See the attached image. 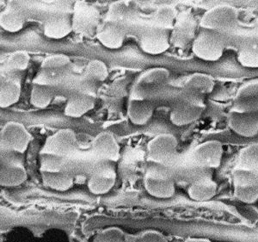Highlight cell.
<instances>
[{
    "mask_svg": "<svg viewBox=\"0 0 258 242\" xmlns=\"http://www.w3.org/2000/svg\"><path fill=\"white\" fill-rule=\"evenodd\" d=\"M77 138L74 131L70 129H62L47 137L42 153L67 156L76 148Z\"/></svg>",
    "mask_w": 258,
    "mask_h": 242,
    "instance_id": "9c48e42d",
    "label": "cell"
},
{
    "mask_svg": "<svg viewBox=\"0 0 258 242\" xmlns=\"http://www.w3.org/2000/svg\"><path fill=\"white\" fill-rule=\"evenodd\" d=\"M228 126L233 133L243 138L258 135V114L247 111H233L228 116Z\"/></svg>",
    "mask_w": 258,
    "mask_h": 242,
    "instance_id": "8fae6325",
    "label": "cell"
},
{
    "mask_svg": "<svg viewBox=\"0 0 258 242\" xmlns=\"http://www.w3.org/2000/svg\"><path fill=\"white\" fill-rule=\"evenodd\" d=\"M238 168L245 171L258 170V142H253L242 148L238 154Z\"/></svg>",
    "mask_w": 258,
    "mask_h": 242,
    "instance_id": "484cf974",
    "label": "cell"
},
{
    "mask_svg": "<svg viewBox=\"0 0 258 242\" xmlns=\"http://www.w3.org/2000/svg\"><path fill=\"white\" fill-rule=\"evenodd\" d=\"M170 45V33L158 27L150 29L141 36V47L149 54L164 53L169 49Z\"/></svg>",
    "mask_w": 258,
    "mask_h": 242,
    "instance_id": "7c38bea8",
    "label": "cell"
},
{
    "mask_svg": "<svg viewBox=\"0 0 258 242\" xmlns=\"http://www.w3.org/2000/svg\"><path fill=\"white\" fill-rule=\"evenodd\" d=\"M218 186L209 177L200 178L191 184L188 189L189 198L197 202H208L217 195Z\"/></svg>",
    "mask_w": 258,
    "mask_h": 242,
    "instance_id": "ac0fdd59",
    "label": "cell"
},
{
    "mask_svg": "<svg viewBox=\"0 0 258 242\" xmlns=\"http://www.w3.org/2000/svg\"><path fill=\"white\" fill-rule=\"evenodd\" d=\"M224 147L219 140H209L198 145L192 154L194 164L201 168H218L222 162Z\"/></svg>",
    "mask_w": 258,
    "mask_h": 242,
    "instance_id": "8992f818",
    "label": "cell"
},
{
    "mask_svg": "<svg viewBox=\"0 0 258 242\" xmlns=\"http://www.w3.org/2000/svg\"><path fill=\"white\" fill-rule=\"evenodd\" d=\"M73 30V15L68 13L54 14L45 22V36L49 38H64Z\"/></svg>",
    "mask_w": 258,
    "mask_h": 242,
    "instance_id": "9a60e30c",
    "label": "cell"
},
{
    "mask_svg": "<svg viewBox=\"0 0 258 242\" xmlns=\"http://www.w3.org/2000/svg\"><path fill=\"white\" fill-rule=\"evenodd\" d=\"M178 142L171 134H160L147 145L148 158L156 163H165L173 159L177 150Z\"/></svg>",
    "mask_w": 258,
    "mask_h": 242,
    "instance_id": "52a82bcc",
    "label": "cell"
},
{
    "mask_svg": "<svg viewBox=\"0 0 258 242\" xmlns=\"http://www.w3.org/2000/svg\"><path fill=\"white\" fill-rule=\"evenodd\" d=\"M204 110L203 96L184 91L171 109L170 120L177 127L188 126L198 121Z\"/></svg>",
    "mask_w": 258,
    "mask_h": 242,
    "instance_id": "7a4b0ae2",
    "label": "cell"
},
{
    "mask_svg": "<svg viewBox=\"0 0 258 242\" xmlns=\"http://www.w3.org/2000/svg\"><path fill=\"white\" fill-rule=\"evenodd\" d=\"M92 150L101 160L115 161L120 155V147L114 136L109 132H102L95 137Z\"/></svg>",
    "mask_w": 258,
    "mask_h": 242,
    "instance_id": "5bb4252c",
    "label": "cell"
},
{
    "mask_svg": "<svg viewBox=\"0 0 258 242\" xmlns=\"http://www.w3.org/2000/svg\"><path fill=\"white\" fill-rule=\"evenodd\" d=\"M32 141L31 134L23 124L10 122L1 130V144L11 152L23 154Z\"/></svg>",
    "mask_w": 258,
    "mask_h": 242,
    "instance_id": "5b68a950",
    "label": "cell"
},
{
    "mask_svg": "<svg viewBox=\"0 0 258 242\" xmlns=\"http://www.w3.org/2000/svg\"><path fill=\"white\" fill-rule=\"evenodd\" d=\"M85 74L89 79L102 82L109 76V70L104 62L100 59H92L86 67Z\"/></svg>",
    "mask_w": 258,
    "mask_h": 242,
    "instance_id": "4dcf8cb0",
    "label": "cell"
},
{
    "mask_svg": "<svg viewBox=\"0 0 258 242\" xmlns=\"http://www.w3.org/2000/svg\"><path fill=\"white\" fill-rule=\"evenodd\" d=\"M64 164V157L55 154L41 153L40 157V168L41 171H61Z\"/></svg>",
    "mask_w": 258,
    "mask_h": 242,
    "instance_id": "1f68e13d",
    "label": "cell"
},
{
    "mask_svg": "<svg viewBox=\"0 0 258 242\" xmlns=\"http://www.w3.org/2000/svg\"><path fill=\"white\" fill-rule=\"evenodd\" d=\"M95 99L92 96L78 93L68 99L64 108V114L68 116L78 118L88 113L94 108Z\"/></svg>",
    "mask_w": 258,
    "mask_h": 242,
    "instance_id": "d6986e66",
    "label": "cell"
},
{
    "mask_svg": "<svg viewBox=\"0 0 258 242\" xmlns=\"http://www.w3.org/2000/svg\"><path fill=\"white\" fill-rule=\"evenodd\" d=\"M100 42L109 49H117L123 44L125 30L121 24L108 21L97 35Z\"/></svg>",
    "mask_w": 258,
    "mask_h": 242,
    "instance_id": "2e32d148",
    "label": "cell"
},
{
    "mask_svg": "<svg viewBox=\"0 0 258 242\" xmlns=\"http://www.w3.org/2000/svg\"><path fill=\"white\" fill-rule=\"evenodd\" d=\"M145 187L149 195L159 199L172 198L176 192V186L172 178L164 173L153 172L147 175Z\"/></svg>",
    "mask_w": 258,
    "mask_h": 242,
    "instance_id": "4fadbf2b",
    "label": "cell"
},
{
    "mask_svg": "<svg viewBox=\"0 0 258 242\" xmlns=\"http://www.w3.org/2000/svg\"><path fill=\"white\" fill-rule=\"evenodd\" d=\"M255 31H256V32H257V35H258V17H257V18H256V20H255Z\"/></svg>",
    "mask_w": 258,
    "mask_h": 242,
    "instance_id": "f35d334b",
    "label": "cell"
},
{
    "mask_svg": "<svg viewBox=\"0 0 258 242\" xmlns=\"http://www.w3.org/2000/svg\"><path fill=\"white\" fill-rule=\"evenodd\" d=\"M123 237L122 231L116 227H110L103 231L99 236L102 241H120Z\"/></svg>",
    "mask_w": 258,
    "mask_h": 242,
    "instance_id": "8d00e7d4",
    "label": "cell"
},
{
    "mask_svg": "<svg viewBox=\"0 0 258 242\" xmlns=\"http://www.w3.org/2000/svg\"><path fill=\"white\" fill-rule=\"evenodd\" d=\"M237 59L243 68H258V36L243 40L238 47Z\"/></svg>",
    "mask_w": 258,
    "mask_h": 242,
    "instance_id": "44dd1931",
    "label": "cell"
},
{
    "mask_svg": "<svg viewBox=\"0 0 258 242\" xmlns=\"http://www.w3.org/2000/svg\"><path fill=\"white\" fill-rule=\"evenodd\" d=\"M142 240H152V241H157V240H162L163 239V235L159 234L157 232H147L145 233L142 237H141Z\"/></svg>",
    "mask_w": 258,
    "mask_h": 242,
    "instance_id": "74e56055",
    "label": "cell"
},
{
    "mask_svg": "<svg viewBox=\"0 0 258 242\" xmlns=\"http://www.w3.org/2000/svg\"><path fill=\"white\" fill-rule=\"evenodd\" d=\"M130 13L128 6L123 2L113 4L109 9L108 18L110 22H115L120 24V21L126 19Z\"/></svg>",
    "mask_w": 258,
    "mask_h": 242,
    "instance_id": "d590c367",
    "label": "cell"
},
{
    "mask_svg": "<svg viewBox=\"0 0 258 242\" xmlns=\"http://www.w3.org/2000/svg\"><path fill=\"white\" fill-rule=\"evenodd\" d=\"M70 63V58L66 54H53L43 59L41 68L45 70H56L66 68Z\"/></svg>",
    "mask_w": 258,
    "mask_h": 242,
    "instance_id": "e575fe53",
    "label": "cell"
},
{
    "mask_svg": "<svg viewBox=\"0 0 258 242\" xmlns=\"http://www.w3.org/2000/svg\"><path fill=\"white\" fill-rule=\"evenodd\" d=\"M203 29L225 34L236 30L239 24V13L229 5H219L212 7L203 14L201 19Z\"/></svg>",
    "mask_w": 258,
    "mask_h": 242,
    "instance_id": "3957f363",
    "label": "cell"
},
{
    "mask_svg": "<svg viewBox=\"0 0 258 242\" xmlns=\"http://www.w3.org/2000/svg\"><path fill=\"white\" fill-rule=\"evenodd\" d=\"M45 186L57 192H66L74 186V178L64 171H41Z\"/></svg>",
    "mask_w": 258,
    "mask_h": 242,
    "instance_id": "603a6c76",
    "label": "cell"
},
{
    "mask_svg": "<svg viewBox=\"0 0 258 242\" xmlns=\"http://www.w3.org/2000/svg\"><path fill=\"white\" fill-rule=\"evenodd\" d=\"M21 86L17 80H6L1 83L0 87V106L7 108L19 101Z\"/></svg>",
    "mask_w": 258,
    "mask_h": 242,
    "instance_id": "d4e9b609",
    "label": "cell"
},
{
    "mask_svg": "<svg viewBox=\"0 0 258 242\" xmlns=\"http://www.w3.org/2000/svg\"><path fill=\"white\" fill-rule=\"evenodd\" d=\"M170 78V72L165 68H158L150 70L145 74L141 80L140 85L141 86H147L148 85H160L167 81Z\"/></svg>",
    "mask_w": 258,
    "mask_h": 242,
    "instance_id": "f546056e",
    "label": "cell"
},
{
    "mask_svg": "<svg viewBox=\"0 0 258 242\" xmlns=\"http://www.w3.org/2000/svg\"><path fill=\"white\" fill-rule=\"evenodd\" d=\"M1 26L9 32H17L24 27L25 19L22 12L17 9L10 8L1 15Z\"/></svg>",
    "mask_w": 258,
    "mask_h": 242,
    "instance_id": "83f0119b",
    "label": "cell"
},
{
    "mask_svg": "<svg viewBox=\"0 0 258 242\" xmlns=\"http://www.w3.org/2000/svg\"><path fill=\"white\" fill-rule=\"evenodd\" d=\"M197 21L189 12H183L179 15L170 34V43L178 47L193 43L197 35Z\"/></svg>",
    "mask_w": 258,
    "mask_h": 242,
    "instance_id": "ba28073f",
    "label": "cell"
},
{
    "mask_svg": "<svg viewBox=\"0 0 258 242\" xmlns=\"http://www.w3.org/2000/svg\"><path fill=\"white\" fill-rule=\"evenodd\" d=\"M236 98L241 101L257 99L258 80H249L243 83L236 92Z\"/></svg>",
    "mask_w": 258,
    "mask_h": 242,
    "instance_id": "d6a6232c",
    "label": "cell"
},
{
    "mask_svg": "<svg viewBox=\"0 0 258 242\" xmlns=\"http://www.w3.org/2000/svg\"><path fill=\"white\" fill-rule=\"evenodd\" d=\"M215 80L209 74L196 73L185 80L183 88L185 92H192L195 94L204 96L214 91Z\"/></svg>",
    "mask_w": 258,
    "mask_h": 242,
    "instance_id": "ffe728a7",
    "label": "cell"
},
{
    "mask_svg": "<svg viewBox=\"0 0 258 242\" xmlns=\"http://www.w3.org/2000/svg\"><path fill=\"white\" fill-rule=\"evenodd\" d=\"M53 98V91L46 84H37L30 93V103L33 106L44 109L48 106Z\"/></svg>",
    "mask_w": 258,
    "mask_h": 242,
    "instance_id": "4316f807",
    "label": "cell"
},
{
    "mask_svg": "<svg viewBox=\"0 0 258 242\" xmlns=\"http://www.w3.org/2000/svg\"><path fill=\"white\" fill-rule=\"evenodd\" d=\"M233 194L237 200L244 204L258 201V178L254 171L236 170L233 174Z\"/></svg>",
    "mask_w": 258,
    "mask_h": 242,
    "instance_id": "277c9868",
    "label": "cell"
},
{
    "mask_svg": "<svg viewBox=\"0 0 258 242\" xmlns=\"http://www.w3.org/2000/svg\"><path fill=\"white\" fill-rule=\"evenodd\" d=\"M114 183L115 176L114 172L109 170L97 171L89 180V190L95 195H103L114 187Z\"/></svg>",
    "mask_w": 258,
    "mask_h": 242,
    "instance_id": "cb8c5ba5",
    "label": "cell"
},
{
    "mask_svg": "<svg viewBox=\"0 0 258 242\" xmlns=\"http://www.w3.org/2000/svg\"><path fill=\"white\" fill-rule=\"evenodd\" d=\"M176 10L171 6H163L154 15L156 27L163 30H172L177 19Z\"/></svg>",
    "mask_w": 258,
    "mask_h": 242,
    "instance_id": "f1b7e54d",
    "label": "cell"
},
{
    "mask_svg": "<svg viewBox=\"0 0 258 242\" xmlns=\"http://www.w3.org/2000/svg\"><path fill=\"white\" fill-rule=\"evenodd\" d=\"M30 63V55L24 51H17L11 54L7 60V67L11 70L23 71L25 70Z\"/></svg>",
    "mask_w": 258,
    "mask_h": 242,
    "instance_id": "836d02e7",
    "label": "cell"
},
{
    "mask_svg": "<svg viewBox=\"0 0 258 242\" xmlns=\"http://www.w3.org/2000/svg\"><path fill=\"white\" fill-rule=\"evenodd\" d=\"M27 179V172L23 165L11 161H2L0 171V184L5 187L20 186Z\"/></svg>",
    "mask_w": 258,
    "mask_h": 242,
    "instance_id": "e0dca14e",
    "label": "cell"
},
{
    "mask_svg": "<svg viewBox=\"0 0 258 242\" xmlns=\"http://www.w3.org/2000/svg\"><path fill=\"white\" fill-rule=\"evenodd\" d=\"M127 114L133 124L135 125H145L153 116V104L148 100L135 98L129 102Z\"/></svg>",
    "mask_w": 258,
    "mask_h": 242,
    "instance_id": "7402d4cb",
    "label": "cell"
},
{
    "mask_svg": "<svg viewBox=\"0 0 258 242\" xmlns=\"http://www.w3.org/2000/svg\"><path fill=\"white\" fill-rule=\"evenodd\" d=\"M226 36L222 33L202 28L192 43L194 54L205 62L220 60L226 50Z\"/></svg>",
    "mask_w": 258,
    "mask_h": 242,
    "instance_id": "6da1fadb",
    "label": "cell"
},
{
    "mask_svg": "<svg viewBox=\"0 0 258 242\" xmlns=\"http://www.w3.org/2000/svg\"><path fill=\"white\" fill-rule=\"evenodd\" d=\"M99 18V12L93 6L84 3L77 5L73 15L74 31L85 35L96 32Z\"/></svg>",
    "mask_w": 258,
    "mask_h": 242,
    "instance_id": "30bf717a",
    "label": "cell"
}]
</instances>
